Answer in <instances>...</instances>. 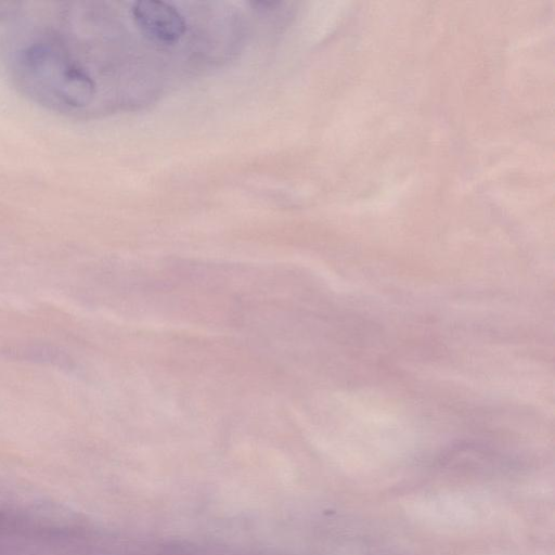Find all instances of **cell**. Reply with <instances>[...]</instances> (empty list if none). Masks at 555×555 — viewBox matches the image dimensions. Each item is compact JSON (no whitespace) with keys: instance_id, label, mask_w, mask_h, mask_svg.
Segmentation results:
<instances>
[{"instance_id":"1","label":"cell","mask_w":555,"mask_h":555,"mask_svg":"<svg viewBox=\"0 0 555 555\" xmlns=\"http://www.w3.org/2000/svg\"><path fill=\"white\" fill-rule=\"evenodd\" d=\"M131 13L141 30L152 40L160 43H175L186 30L183 16L175 7L164 1H137L131 8Z\"/></svg>"}]
</instances>
